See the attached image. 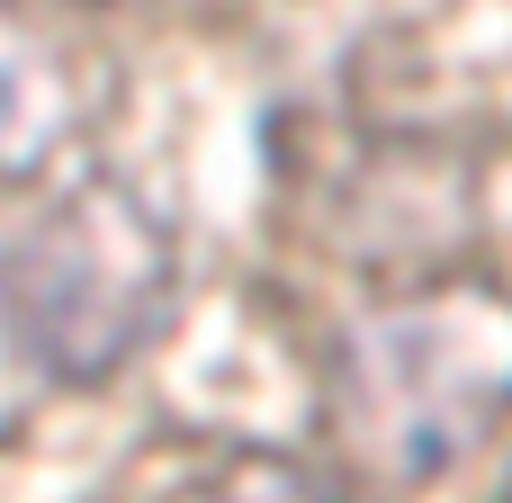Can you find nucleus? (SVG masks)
Instances as JSON below:
<instances>
[{
  "label": "nucleus",
  "instance_id": "f257e3e1",
  "mask_svg": "<svg viewBox=\"0 0 512 503\" xmlns=\"http://www.w3.org/2000/svg\"><path fill=\"white\" fill-rule=\"evenodd\" d=\"M315 414L360 486H432L512 414V288L459 270L387 288L324 351Z\"/></svg>",
  "mask_w": 512,
  "mask_h": 503
},
{
  "label": "nucleus",
  "instance_id": "f03ea898",
  "mask_svg": "<svg viewBox=\"0 0 512 503\" xmlns=\"http://www.w3.org/2000/svg\"><path fill=\"white\" fill-rule=\"evenodd\" d=\"M171 288H180L171 216L117 171L72 180L0 243V333L27 369L63 387L117 378L171 324Z\"/></svg>",
  "mask_w": 512,
  "mask_h": 503
},
{
  "label": "nucleus",
  "instance_id": "7ed1b4c3",
  "mask_svg": "<svg viewBox=\"0 0 512 503\" xmlns=\"http://www.w3.org/2000/svg\"><path fill=\"white\" fill-rule=\"evenodd\" d=\"M81 117H90V63H81V45L36 0H0V189L36 180L72 144Z\"/></svg>",
  "mask_w": 512,
  "mask_h": 503
},
{
  "label": "nucleus",
  "instance_id": "20e7f679",
  "mask_svg": "<svg viewBox=\"0 0 512 503\" xmlns=\"http://www.w3.org/2000/svg\"><path fill=\"white\" fill-rule=\"evenodd\" d=\"M162 503H342V486L288 450H225L198 477H180Z\"/></svg>",
  "mask_w": 512,
  "mask_h": 503
},
{
  "label": "nucleus",
  "instance_id": "39448f33",
  "mask_svg": "<svg viewBox=\"0 0 512 503\" xmlns=\"http://www.w3.org/2000/svg\"><path fill=\"white\" fill-rule=\"evenodd\" d=\"M504 503H512V477H504Z\"/></svg>",
  "mask_w": 512,
  "mask_h": 503
}]
</instances>
